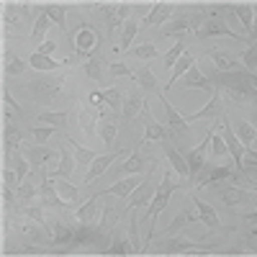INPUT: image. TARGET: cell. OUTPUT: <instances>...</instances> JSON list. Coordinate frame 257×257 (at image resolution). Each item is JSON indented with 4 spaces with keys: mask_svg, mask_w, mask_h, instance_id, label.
I'll return each instance as SVG.
<instances>
[{
    "mask_svg": "<svg viewBox=\"0 0 257 257\" xmlns=\"http://www.w3.org/2000/svg\"><path fill=\"white\" fill-rule=\"evenodd\" d=\"M128 54L137 57V59H155L160 52H157L155 44H139V47H132V49H128Z\"/></svg>",
    "mask_w": 257,
    "mask_h": 257,
    "instance_id": "51",
    "label": "cell"
},
{
    "mask_svg": "<svg viewBox=\"0 0 257 257\" xmlns=\"http://www.w3.org/2000/svg\"><path fill=\"white\" fill-rule=\"evenodd\" d=\"M254 47H257V39H254Z\"/></svg>",
    "mask_w": 257,
    "mask_h": 257,
    "instance_id": "62",
    "label": "cell"
},
{
    "mask_svg": "<svg viewBox=\"0 0 257 257\" xmlns=\"http://www.w3.org/2000/svg\"><path fill=\"white\" fill-rule=\"evenodd\" d=\"M242 64H244L249 72H257V47H254V41L247 47V52L242 54Z\"/></svg>",
    "mask_w": 257,
    "mask_h": 257,
    "instance_id": "55",
    "label": "cell"
},
{
    "mask_svg": "<svg viewBox=\"0 0 257 257\" xmlns=\"http://www.w3.org/2000/svg\"><path fill=\"white\" fill-rule=\"evenodd\" d=\"M64 82H67V75H41L26 85V90L36 103H52L62 93Z\"/></svg>",
    "mask_w": 257,
    "mask_h": 257,
    "instance_id": "3",
    "label": "cell"
},
{
    "mask_svg": "<svg viewBox=\"0 0 257 257\" xmlns=\"http://www.w3.org/2000/svg\"><path fill=\"white\" fill-rule=\"evenodd\" d=\"M213 188H219V196H221V201H224L226 206H242V203H244V198H247V193H244V190H239V188H234V185H229V188L213 185Z\"/></svg>",
    "mask_w": 257,
    "mask_h": 257,
    "instance_id": "38",
    "label": "cell"
},
{
    "mask_svg": "<svg viewBox=\"0 0 257 257\" xmlns=\"http://www.w3.org/2000/svg\"><path fill=\"white\" fill-rule=\"evenodd\" d=\"M144 105H147L144 95H142L139 90H134L132 95H128V98L123 100V108H121V118H123V121H128V118H134V116L144 113V111H147Z\"/></svg>",
    "mask_w": 257,
    "mask_h": 257,
    "instance_id": "23",
    "label": "cell"
},
{
    "mask_svg": "<svg viewBox=\"0 0 257 257\" xmlns=\"http://www.w3.org/2000/svg\"><path fill=\"white\" fill-rule=\"evenodd\" d=\"M80 126H82V132L88 134V137H95L98 132H95V126H98V118H103L105 116V111L103 108H80Z\"/></svg>",
    "mask_w": 257,
    "mask_h": 257,
    "instance_id": "24",
    "label": "cell"
},
{
    "mask_svg": "<svg viewBox=\"0 0 257 257\" xmlns=\"http://www.w3.org/2000/svg\"><path fill=\"white\" fill-rule=\"evenodd\" d=\"M252 190H254V193H257V180H254V183H252Z\"/></svg>",
    "mask_w": 257,
    "mask_h": 257,
    "instance_id": "61",
    "label": "cell"
},
{
    "mask_svg": "<svg viewBox=\"0 0 257 257\" xmlns=\"http://www.w3.org/2000/svg\"><path fill=\"white\" fill-rule=\"evenodd\" d=\"M95 211H98V196H93L88 203H82V206L77 208V221H93Z\"/></svg>",
    "mask_w": 257,
    "mask_h": 257,
    "instance_id": "46",
    "label": "cell"
},
{
    "mask_svg": "<svg viewBox=\"0 0 257 257\" xmlns=\"http://www.w3.org/2000/svg\"><path fill=\"white\" fill-rule=\"evenodd\" d=\"M219 128H221V134H224V139H226V144H229V152H231V157H234V165H237V170L242 173L244 170V155H247V147H242V139L237 137V132L229 126V121H226V116L224 118H219Z\"/></svg>",
    "mask_w": 257,
    "mask_h": 257,
    "instance_id": "8",
    "label": "cell"
},
{
    "mask_svg": "<svg viewBox=\"0 0 257 257\" xmlns=\"http://www.w3.org/2000/svg\"><path fill=\"white\" fill-rule=\"evenodd\" d=\"M67 144L75 149V160H77V167H88V165H93V162L98 160V152H95V149L82 147V144H77L75 139H67Z\"/></svg>",
    "mask_w": 257,
    "mask_h": 257,
    "instance_id": "33",
    "label": "cell"
},
{
    "mask_svg": "<svg viewBox=\"0 0 257 257\" xmlns=\"http://www.w3.org/2000/svg\"><path fill=\"white\" fill-rule=\"evenodd\" d=\"M70 62V59H67ZM67 62H54L52 57H47V54H39V52H34L31 54V59H29V64L34 70H39V72H52V70H57V67H64Z\"/></svg>",
    "mask_w": 257,
    "mask_h": 257,
    "instance_id": "32",
    "label": "cell"
},
{
    "mask_svg": "<svg viewBox=\"0 0 257 257\" xmlns=\"http://www.w3.org/2000/svg\"><path fill=\"white\" fill-rule=\"evenodd\" d=\"M211 155H213V157H226V155H231L224 134L219 132V118H216V132H213V142H211Z\"/></svg>",
    "mask_w": 257,
    "mask_h": 257,
    "instance_id": "41",
    "label": "cell"
},
{
    "mask_svg": "<svg viewBox=\"0 0 257 257\" xmlns=\"http://www.w3.org/2000/svg\"><path fill=\"white\" fill-rule=\"evenodd\" d=\"M142 116H144V123H147V128H144V137H142V147H144V144H149V142H155V139L167 142L170 137H173V132H170V128H165L162 123H157L152 116H149V111H144Z\"/></svg>",
    "mask_w": 257,
    "mask_h": 257,
    "instance_id": "17",
    "label": "cell"
},
{
    "mask_svg": "<svg viewBox=\"0 0 257 257\" xmlns=\"http://www.w3.org/2000/svg\"><path fill=\"white\" fill-rule=\"evenodd\" d=\"M116 226H118V211H116V206H105L103 208V219H100V229L111 231Z\"/></svg>",
    "mask_w": 257,
    "mask_h": 257,
    "instance_id": "43",
    "label": "cell"
},
{
    "mask_svg": "<svg viewBox=\"0 0 257 257\" xmlns=\"http://www.w3.org/2000/svg\"><path fill=\"white\" fill-rule=\"evenodd\" d=\"M100 93H103V100L108 103V108H113L116 113H118V108H123V98H121L118 88H105V90H100Z\"/></svg>",
    "mask_w": 257,
    "mask_h": 257,
    "instance_id": "49",
    "label": "cell"
},
{
    "mask_svg": "<svg viewBox=\"0 0 257 257\" xmlns=\"http://www.w3.org/2000/svg\"><path fill=\"white\" fill-rule=\"evenodd\" d=\"M98 11L103 13V18H105V26H108V36H113V31L118 29V26H123V18L126 16H132V6L128 3H100L98 6Z\"/></svg>",
    "mask_w": 257,
    "mask_h": 257,
    "instance_id": "9",
    "label": "cell"
},
{
    "mask_svg": "<svg viewBox=\"0 0 257 257\" xmlns=\"http://www.w3.org/2000/svg\"><path fill=\"white\" fill-rule=\"evenodd\" d=\"M36 121L44 123V126L59 128V134H62L64 128H67V111H41V113L36 116Z\"/></svg>",
    "mask_w": 257,
    "mask_h": 257,
    "instance_id": "29",
    "label": "cell"
},
{
    "mask_svg": "<svg viewBox=\"0 0 257 257\" xmlns=\"http://www.w3.org/2000/svg\"><path fill=\"white\" fill-rule=\"evenodd\" d=\"M162 254H208L211 247H201L198 242H193L188 237H173V239H167L165 244H160Z\"/></svg>",
    "mask_w": 257,
    "mask_h": 257,
    "instance_id": "7",
    "label": "cell"
},
{
    "mask_svg": "<svg viewBox=\"0 0 257 257\" xmlns=\"http://www.w3.org/2000/svg\"><path fill=\"white\" fill-rule=\"evenodd\" d=\"M213 132H216V123H213L211 128H208V134H206V139L198 144V147H193L190 152H188V165H190V180L196 183V178L203 173V167H206V155H208V147H211V142H213Z\"/></svg>",
    "mask_w": 257,
    "mask_h": 257,
    "instance_id": "6",
    "label": "cell"
},
{
    "mask_svg": "<svg viewBox=\"0 0 257 257\" xmlns=\"http://www.w3.org/2000/svg\"><path fill=\"white\" fill-rule=\"evenodd\" d=\"M144 180H147V178H144ZM144 180H142L139 175H128V178H123V180H116L111 188H105V190H100V193H111V196L126 198V196H132V190H137Z\"/></svg>",
    "mask_w": 257,
    "mask_h": 257,
    "instance_id": "21",
    "label": "cell"
},
{
    "mask_svg": "<svg viewBox=\"0 0 257 257\" xmlns=\"http://www.w3.org/2000/svg\"><path fill=\"white\" fill-rule=\"evenodd\" d=\"M111 75H113V77H134V80H137V72H132L123 62H113V64H111Z\"/></svg>",
    "mask_w": 257,
    "mask_h": 257,
    "instance_id": "56",
    "label": "cell"
},
{
    "mask_svg": "<svg viewBox=\"0 0 257 257\" xmlns=\"http://www.w3.org/2000/svg\"><path fill=\"white\" fill-rule=\"evenodd\" d=\"M52 134H59V128H54V126H39V128H31V137H34L36 144H47V139H49Z\"/></svg>",
    "mask_w": 257,
    "mask_h": 257,
    "instance_id": "53",
    "label": "cell"
},
{
    "mask_svg": "<svg viewBox=\"0 0 257 257\" xmlns=\"http://www.w3.org/2000/svg\"><path fill=\"white\" fill-rule=\"evenodd\" d=\"M165 155H167V160H170V165H173L175 173H178L183 180H190V165H188V157H183L173 144H165Z\"/></svg>",
    "mask_w": 257,
    "mask_h": 257,
    "instance_id": "22",
    "label": "cell"
},
{
    "mask_svg": "<svg viewBox=\"0 0 257 257\" xmlns=\"http://www.w3.org/2000/svg\"><path fill=\"white\" fill-rule=\"evenodd\" d=\"M54 49H57V44H54V41H44L41 47H36V52H39V54H47V57H49Z\"/></svg>",
    "mask_w": 257,
    "mask_h": 257,
    "instance_id": "58",
    "label": "cell"
},
{
    "mask_svg": "<svg viewBox=\"0 0 257 257\" xmlns=\"http://www.w3.org/2000/svg\"><path fill=\"white\" fill-rule=\"evenodd\" d=\"M121 155H126V149H121V147H118V149H113L111 155H98V160L90 165L88 175H85V185H90L95 178H100V175H103L105 170H108V167H111V165H113V162H116Z\"/></svg>",
    "mask_w": 257,
    "mask_h": 257,
    "instance_id": "14",
    "label": "cell"
},
{
    "mask_svg": "<svg viewBox=\"0 0 257 257\" xmlns=\"http://www.w3.org/2000/svg\"><path fill=\"white\" fill-rule=\"evenodd\" d=\"M52 29V18L47 16V13H41L36 21H34V26H31V41L34 44H44V36H47V31Z\"/></svg>",
    "mask_w": 257,
    "mask_h": 257,
    "instance_id": "36",
    "label": "cell"
},
{
    "mask_svg": "<svg viewBox=\"0 0 257 257\" xmlns=\"http://www.w3.org/2000/svg\"><path fill=\"white\" fill-rule=\"evenodd\" d=\"M193 206H196L201 221H203L208 229H219V226H221V221H219V216H216V211H213V206H208V203H206V201H201L198 196L193 198Z\"/></svg>",
    "mask_w": 257,
    "mask_h": 257,
    "instance_id": "28",
    "label": "cell"
},
{
    "mask_svg": "<svg viewBox=\"0 0 257 257\" xmlns=\"http://www.w3.org/2000/svg\"><path fill=\"white\" fill-rule=\"evenodd\" d=\"M203 24H206L203 13H185V16H178V18L170 21V24L160 31V36H178V39H183V34H188L193 29L198 31Z\"/></svg>",
    "mask_w": 257,
    "mask_h": 257,
    "instance_id": "5",
    "label": "cell"
},
{
    "mask_svg": "<svg viewBox=\"0 0 257 257\" xmlns=\"http://www.w3.org/2000/svg\"><path fill=\"white\" fill-rule=\"evenodd\" d=\"M36 196H39V188H36L34 183H26V180H24V183L18 185V193H16V201H18V203H26V201L36 198Z\"/></svg>",
    "mask_w": 257,
    "mask_h": 257,
    "instance_id": "47",
    "label": "cell"
},
{
    "mask_svg": "<svg viewBox=\"0 0 257 257\" xmlns=\"http://www.w3.org/2000/svg\"><path fill=\"white\" fill-rule=\"evenodd\" d=\"M198 219H201V216H198V211H196V213H193L190 208H180V213H178V216L173 219V224H170V226H167L165 231H167V234H175L178 229L183 231L185 226H190L193 221H198Z\"/></svg>",
    "mask_w": 257,
    "mask_h": 257,
    "instance_id": "34",
    "label": "cell"
},
{
    "mask_svg": "<svg viewBox=\"0 0 257 257\" xmlns=\"http://www.w3.org/2000/svg\"><path fill=\"white\" fill-rule=\"evenodd\" d=\"M252 121H254V123H257V108H254V113H252Z\"/></svg>",
    "mask_w": 257,
    "mask_h": 257,
    "instance_id": "60",
    "label": "cell"
},
{
    "mask_svg": "<svg viewBox=\"0 0 257 257\" xmlns=\"http://www.w3.org/2000/svg\"><path fill=\"white\" fill-rule=\"evenodd\" d=\"M52 231H54V244L57 247H64V244H70V242H75V229H70L64 221H54L52 224Z\"/></svg>",
    "mask_w": 257,
    "mask_h": 257,
    "instance_id": "37",
    "label": "cell"
},
{
    "mask_svg": "<svg viewBox=\"0 0 257 257\" xmlns=\"http://www.w3.org/2000/svg\"><path fill=\"white\" fill-rule=\"evenodd\" d=\"M144 167H147L144 157H142L139 152H134L126 162H121V165H116V167H113V175H116V178H118V175H137V173H142Z\"/></svg>",
    "mask_w": 257,
    "mask_h": 257,
    "instance_id": "27",
    "label": "cell"
},
{
    "mask_svg": "<svg viewBox=\"0 0 257 257\" xmlns=\"http://www.w3.org/2000/svg\"><path fill=\"white\" fill-rule=\"evenodd\" d=\"M24 213H26V219L44 224V213H41V206H26V208H24Z\"/></svg>",
    "mask_w": 257,
    "mask_h": 257,
    "instance_id": "57",
    "label": "cell"
},
{
    "mask_svg": "<svg viewBox=\"0 0 257 257\" xmlns=\"http://www.w3.org/2000/svg\"><path fill=\"white\" fill-rule=\"evenodd\" d=\"M139 29H142L139 21H126L123 29H121V39H118V44H116L113 49H116V52H128V49H132V41H134V36H137Z\"/></svg>",
    "mask_w": 257,
    "mask_h": 257,
    "instance_id": "30",
    "label": "cell"
},
{
    "mask_svg": "<svg viewBox=\"0 0 257 257\" xmlns=\"http://www.w3.org/2000/svg\"><path fill=\"white\" fill-rule=\"evenodd\" d=\"M24 155H26V160L31 162V170H41L49 160H54V157H59V152H54V149H49L47 144H34V147H29V149H24Z\"/></svg>",
    "mask_w": 257,
    "mask_h": 257,
    "instance_id": "16",
    "label": "cell"
},
{
    "mask_svg": "<svg viewBox=\"0 0 257 257\" xmlns=\"http://www.w3.org/2000/svg\"><path fill=\"white\" fill-rule=\"evenodd\" d=\"M137 82H139V88H144V90H155L157 88V80H155L152 72H149V67H139L137 70Z\"/></svg>",
    "mask_w": 257,
    "mask_h": 257,
    "instance_id": "50",
    "label": "cell"
},
{
    "mask_svg": "<svg viewBox=\"0 0 257 257\" xmlns=\"http://www.w3.org/2000/svg\"><path fill=\"white\" fill-rule=\"evenodd\" d=\"M21 149V132L18 126H13L8 118H6V128H3V155L11 157L13 152H18Z\"/></svg>",
    "mask_w": 257,
    "mask_h": 257,
    "instance_id": "26",
    "label": "cell"
},
{
    "mask_svg": "<svg viewBox=\"0 0 257 257\" xmlns=\"http://www.w3.org/2000/svg\"><path fill=\"white\" fill-rule=\"evenodd\" d=\"M180 88L185 90H206V93H216V85H213L211 77H206L198 67H190L188 75L180 80Z\"/></svg>",
    "mask_w": 257,
    "mask_h": 257,
    "instance_id": "12",
    "label": "cell"
},
{
    "mask_svg": "<svg viewBox=\"0 0 257 257\" xmlns=\"http://www.w3.org/2000/svg\"><path fill=\"white\" fill-rule=\"evenodd\" d=\"M152 198H155V190H152V185H149L147 180L137 188V193L132 198H128V208H144V206H149L152 203Z\"/></svg>",
    "mask_w": 257,
    "mask_h": 257,
    "instance_id": "31",
    "label": "cell"
},
{
    "mask_svg": "<svg viewBox=\"0 0 257 257\" xmlns=\"http://www.w3.org/2000/svg\"><path fill=\"white\" fill-rule=\"evenodd\" d=\"M247 242H249V244H252V247H257V226H254V229H249V231H247Z\"/></svg>",
    "mask_w": 257,
    "mask_h": 257,
    "instance_id": "59",
    "label": "cell"
},
{
    "mask_svg": "<svg viewBox=\"0 0 257 257\" xmlns=\"http://www.w3.org/2000/svg\"><path fill=\"white\" fill-rule=\"evenodd\" d=\"M3 103H6V118H11V116H16V118H21L24 116V111L18 108V103L11 98V93H8V88H3Z\"/></svg>",
    "mask_w": 257,
    "mask_h": 257,
    "instance_id": "54",
    "label": "cell"
},
{
    "mask_svg": "<svg viewBox=\"0 0 257 257\" xmlns=\"http://www.w3.org/2000/svg\"><path fill=\"white\" fill-rule=\"evenodd\" d=\"M221 98H224V93H221V90H216V93L211 95V100L203 105L201 111L185 116V118H188V123H190V121H198V118H213V121H216V118H224V116H221Z\"/></svg>",
    "mask_w": 257,
    "mask_h": 257,
    "instance_id": "18",
    "label": "cell"
},
{
    "mask_svg": "<svg viewBox=\"0 0 257 257\" xmlns=\"http://www.w3.org/2000/svg\"><path fill=\"white\" fill-rule=\"evenodd\" d=\"M206 57L213 59V64L219 67V72H239V67H242V62L237 57L229 54V52H221V49H208Z\"/></svg>",
    "mask_w": 257,
    "mask_h": 257,
    "instance_id": "19",
    "label": "cell"
},
{
    "mask_svg": "<svg viewBox=\"0 0 257 257\" xmlns=\"http://www.w3.org/2000/svg\"><path fill=\"white\" fill-rule=\"evenodd\" d=\"M85 75H88L90 80H95V82L103 77V59H100V54L85 62Z\"/></svg>",
    "mask_w": 257,
    "mask_h": 257,
    "instance_id": "48",
    "label": "cell"
},
{
    "mask_svg": "<svg viewBox=\"0 0 257 257\" xmlns=\"http://www.w3.org/2000/svg\"><path fill=\"white\" fill-rule=\"evenodd\" d=\"M57 152H59V165H57L54 173H49V175H54V178H70V175L75 173V162H77V160L72 157V152L67 149V139L57 147Z\"/></svg>",
    "mask_w": 257,
    "mask_h": 257,
    "instance_id": "20",
    "label": "cell"
},
{
    "mask_svg": "<svg viewBox=\"0 0 257 257\" xmlns=\"http://www.w3.org/2000/svg\"><path fill=\"white\" fill-rule=\"evenodd\" d=\"M178 190V185H175V180H173V175L170 173H165L162 175V183H160V188L155 190V198H152V203L147 206V219H149V234H147V242L142 244V252L149 247V242L155 239V231H157V216L165 211V206H167V201H170V196Z\"/></svg>",
    "mask_w": 257,
    "mask_h": 257,
    "instance_id": "2",
    "label": "cell"
},
{
    "mask_svg": "<svg viewBox=\"0 0 257 257\" xmlns=\"http://www.w3.org/2000/svg\"><path fill=\"white\" fill-rule=\"evenodd\" d=\"M116 134H118L116 121H103V123H100V137H103V142H105V147H108V149H113Z\"/></svg>",
    "mask_w": 257,
    "mask_h": 257,
    "instance_id": "44",
    "label": "cell"
},
{
    "mask_svg": "<svg viewBox=\"0 0 257 257\" xmlns=\"http://www.w3.org/2000/svg\"><path fill=\"white\" fill-rule=\"evenodd\" d=\"M196 36L198 39H211V36H229V39H237V41H247L242 34H234L229 26H226V21L224 18H219V16H211V18H206V24L196 31Z\"/></svg>",
    "mask_w": 257,
    "mask_h": 257,
    "instance_id": "10",
    "label": "cell"
},
{
    "mask_svg": "<svg viewBox=\"0 0 257 257\" xmlns=\"http://www.w3.org/2000/svg\"><path fill=\"white\" fill-rule=\"evenodd\" d=\"M224 8H229V11H234L237 13V18L242 21V26H244V31L247 34H254V11H252V6L249 3H226Z\"/></svg>",
    "mask_w": 257,
    "mask_h": 257,
    "instance_id": "25",
    "label": "cell"
},
{
    "mask_svg": "<svg viewBox=\"0 0 257 257\" xmlns=\"http://www.w3.org/2000/svg\"><path fill=\"white\" fill-rule=\"evenodd\" d=\"M72 41H75V52H77L80 59H85V57L93 59V57L100 54V34L93 26H88V24H82L77 29V36Z\"/></svg>",
    "mask_w": 257,
    "mask_h": 257,
    "instance_id": "4",
    "label": "cell"
},
{
    "mask_svg": "<svg viewBox=\"0 0 257 257\" xmlns=\"http://www.w3.org/2000/svg\"><path fill=\"white\" fill-rule=\"evenodd\" d=\"M134 252H139V249H137V244H128V239L123 237L121 231L113 237V242L103 249V254H134Z\"/></svg>",
    "mask_w": 257,
    "mask_h": 257,
    "instance_id": "35",
    "label": "cell"
},
{
    "mask_svg": "<svg viewBox=\"0 0 257 257\" xmlns=\"http://www.w3.org/2000/svg\"><path fill=\"white\" fill-rule=\"evenodd\" d=\"M234 178V170L226 165H213V167H203V173L196 178V188H213L219 185L221 180Z\"/></svg>",
    "mask_w": 257,
    "mask_h": 257,
    "instance_id": "11",
    "label": "cell"
},
{
    "mask_svg": "<svg viewBox=\"0 0 257 257\" xmlns=\"http://www.w3.org/2000/svg\"><path fill=\"white\" fill-rule=\"evenodd\" d=\"M185 52H188V47H185V39H178L175 44H173V49H170V52L165 54V67L173 70V67H175V62H178Z\"/></svg>",
    "mask_w": 257,
    "mask_h": 257,
    "instance_id": "42",
    "label": "cell"
},
{
    "mask_svg": "<svg viewBox=\"0 0 257 257\" xmlns=\"http://www.w3.org/2000/svg\"><path fill=\"white\" fill-rule=\"evenodd\" d=\"M54 178V175H52ZM54 185H57V190H59V196L67 201L70 206H77V201H80V190L75 188V185H70L64 178H54Z\"/></svg>",
    "mask_w": 257,
    "mask_h": 257,
    "instance_id": "39",
    "label": "cell"
},
{
    "mask_svg": "<svg viewBox=\"0 0 257 257\" xmlns=\"http://www.w3.org/2000/svg\"><path fill=\"white\" fill-rule=\"evenodd\" d=\"M173 3H152V11H149L144 18H139V26H165L170 16H173Z\"/></svg>",
    "mask_w": 257,
    "mask_h": 257,
    "instance_id": "13",
    "label": "cell"
},
{
    "mask_svg": "<svg viewBox=\"0 0 257 257\" xmlns=\"http://www.w3.org/2000/svg\"><path fill=\"white\" fill-rule=\"evenodd\" d=\"M26 70V62L24 59H18V57H8L6 54V67H3V72L11 77V75H21Z\"/></svg>",
    "mask_w": 257,
    "mask_h": 257,
    "instance_id": "52",
    "label": "cell"
},
{
    "mask_svg": "<svg viewBox=\"0 0 257 257\" xmlns=\"http://www.w3.org/2000/svg\"><path fill=\"white\" fill-rule=\"evenodd\" d=\"M237 137L242 139L244 147H249V144L257 139V132H254V126H252L249 121H239V123H237Z\"/></svg>",
    "mask_w": 257,
    "mask_h": 257,
    "instance_id": "45",
    "label": "cell"
},
{
    "mask_svg": "<svg viewBox=\"0 0 257 257\" xmlns=\"http://www.w3.org/2000/svg\"><path fill=\"white\" fill-rule=\"evenodd\" d=\"M160 103L165 105V111H167V121H170V132H173L175 137H188V132H190V128H188V118L178 113V108H175V105L170 103L167 98H165V93L160 95Z\"/></svg>",
    "mask_w": 257,
    "mask_h": 257,
    "instance_id": "15",
    "label": "cell"
},
{
    "mask_svg": "<svg viewBox=\"0 0 257 257\" xmlns=\"http://www.w3.org/2000/svg\"><path fill=\"white\" fill-rule=\"evenodd\" d=\"M44 13L52 18V24H57L62 31H67V11H64V6L47 3V6H44Z\"/></svg>",
    "mask_w": 257,
    "mask_h": 257,
    "instance_id": "40",
    "label": "cell"
},
{
    "mask_svg": "<svg viewBox=\"0 0 257 257\" xmlns=\"http://www.w3.org/2000/svg\"><path fill=\"white\" fill-rule=\"evenodd\" d=\"M213 85H216V90H221L226 98L231 100H249L254 98V85H252V77L249 72H219L211 77Z\"/></svg>",
    "mask_w": 257,
    "mask_h": 257,
    "instance_id": "1",
    "label": "cell"
}]
</instances>
